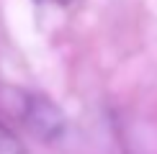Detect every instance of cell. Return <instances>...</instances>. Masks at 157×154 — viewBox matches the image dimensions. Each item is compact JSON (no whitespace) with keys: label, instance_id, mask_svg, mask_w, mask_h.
Listing matches in <instances>:
<instances>
[{"label":"cell","instance_id":"obj_1","mask_svg":"<svg viewBox=\"0 0 157 154\" xmlns=\"http://www.w3.org/2000/svg\"><path fill=\"white\" fill-rule=\"evenodd\" d=\"M21 123L29 128V134H34L39 141H47L49 144V141H57L64 134L67 121H64V113L59 111V105H54L49 98L29 93Z\"/></svg>","mask_w":157,"mask_h":154},{"label":"cell","instance_id":"obj_2","mask_svg":"<svg viewBox=\"0 0 157 154\" xmlns=\"http://www.w3.org/2000/svg\"><path fill=\"white\" fill-rule=\"evenodd\" d=\"M0 154H26L23 141L8 123H3V118H0Z\"/></svg>","mask_w":157,"mask_h":154},{"label":"cell","instance_id":"obj_3","mask_svg":"<svg viewBox=\"0 0 157 154\" xmlns=\"http://www.w3.org/2000/svg\"><path fill=\"white\" fill-rule=\"evenodd\" d=\"M36 3H54V0H36Z\"/></svg>","mask_w":157,"mask_h":154}]
</instances>
